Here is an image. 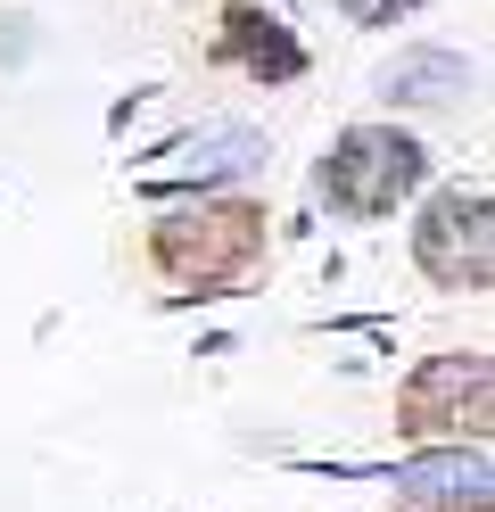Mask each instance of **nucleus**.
I'll return each mask as SVG.
<instances>
[{
    "instance_id": "2",
    "label": "nucleus",
    "mask_w": 495,
    "mask_h": 512,
    "mask_svg": "<svg viewBox=\"0 0 495 512\" xmlns=\"http://www.w3.org/2000/svg\"><path fill=\"white\" fill-rule=\"evenodd\" d=\"M421 174H429L421 141L388 133V124H355V133L322 157V199L347 207V215H388L396 199L421 190Z\"/></svg>"
},
{
    "instance_id": "1",
    "label": "nucleus",
    "mask_w": 495,
    "mask_h": 512,
    "mask_svg": "<svg viewBox=\"0 0 495 512\" xmlns=\"http://www.w3.org/2000/svg\"><path fill=\"white\" fill-rule=\"evenodd\" d=\"M264 256V215L223 199V207H174L157 223V265L190 290H223Z\"/></svg>"
},
{
    "instance_id": "3",
    "label": "nucleus",
    "mask_w": 495,
    "mask_h": 512,
    "mask_svg": "<svg viewBox=\"0 0 495 512\" xmlns=\"http://www.w3.org/2000/svg\"><path fill=\"white\" fill-rule=\"evenodd\" d=\"M413 256H421L429 281H446V290H487V256H495L487 190H446V199H429V215L413 223Z\"/></svg>"
},
{
    "instance_id": "6",
    "label": "nucleus",
    "mask_w": 495,
    "mask_h": 512,
    "mask_svg": "<svg viewBox=\"0 0 495 512\" xmlns=\"http://www.w3.org/2000/svg\"><path fill=\"white\" fill-rule=\"evenodd\" d=\"M462 83H471V67L446 58V50H421V58H396V67H388V91H396V100H454Z\"/></svg>"
},
{
    "instance_id": "7",
    "label": "nucleus",
    "mask_w": 495,
    "mask_h": 512,
    "mask_svg": "<svg viewBox=\"0 0 495 512\" xmlns=\"http://www.w3.org/2000/svg\"><path fill=\"white\" fill-rule=\"evenodd\" d=\"M339 9H347L355 25H388V17H405L413 0H339Z\"/></svg>"
},
{
    "instance_id": "4",
    "label": "nucleus",
    "mask_w": 495,
    "mask_h": 512,
    "mask_svg": "<svg viewBox=\"0 0 495 512\" xmlns=\"http://www.w3.org/2000/svg\"><path fill=\"white\" fill-rule=\"evenodd\" d=\"M396 413H405V430H487V364L479 356H438L405 397H396Z\"/></svg>"
},
{
    "instance_id": "5",
    "label": "nucleus",
    "mask_w": 495,
    "mask_h": 512,
    "mask_svg": "<svg viewBox=\"0 0 495 512\" xmlns=\"http://www.w3.org/2000/svg\"><path fill=\"white\" fill-rule=\"evenodd\" d=\"M231 58L256 67V75H297V42L273 17H256V9H231Z\"/></svg>"
}]
</instances>
